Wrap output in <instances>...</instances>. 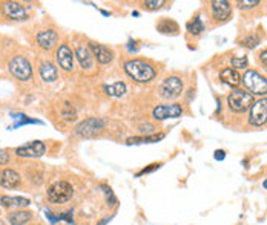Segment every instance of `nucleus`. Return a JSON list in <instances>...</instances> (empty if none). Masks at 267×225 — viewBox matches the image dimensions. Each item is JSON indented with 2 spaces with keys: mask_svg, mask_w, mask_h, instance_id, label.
Here are the masks:
<instances>
[{
  "mask_svg": "<svg viewBox=\"0 0 267 225\" xmlns=\"http://www.w3.org/2000/svg\"><path fill=\"white\" fill-rule=\"evenodd\" d=\"M31 204V201L28 198H22V196H2L0 198V206L5 208H19L23 210L25 207H28Z\"/></svg>",
  "mask_w": 267,
  "mask_h": 225,
  "instance_id": "nucleus-18",
  "label": "nucleus"
},
{
  "mask_svg": "<svg viewBox=\"0 0 267 225\" xmlns=\"http://www.w3.org/2000/svg\"><path fill=\"white\" fill-rule=\"evenodd\" d=\"M11 161V155L8 153V150L0 149V166H6Z\"/></svg>",
  "mask_w": 267,
  "mask_h": 225,
  "instance_id": "nucleus-34",
  "label": "nucleus"
},
{
  "mask_svg": "<svg viewBox=\"0 0 267 225\" xmlns=\"http://www.w3.org/2000/svg\"><path fill=\"white\" fill-rule=\"evenodd\" d=\"M103 127H104V120H102V118H95V116L86 118V120H83L82 123L77 124L76 135L82 138H92L97 135Z\"/></svg>",
  "mask_w": 267,
  "mask_h": 225,
  "instance_id": "nucleus-6",
  "label": "nucleus"
},
{
  "mask_svg": "<svg viewBox=\"0 0 267 225\" xmlns=\"http://www.w3.org/2000/svg\"><path fill=\"white\" fill-rule=\"evenodd\" d=\"M13 118H14V120H17V123L13 126V129H17V127L25 126V124H41V121H39V120H31V118H28L26 115H22V113H17Z\"/></svg>",
  "mask_w": 267,
  "mask_h": 225,
  "instance_id": "nucleus-26",
  "label": "nucleus"
},
{
  "mask_svg": "<svg viewBox=\"0 0 267 225\" xmlns=\"http://www.w3.org/2000/svg\"><path fill=\"white\" fill-rule=\"evenodd\" d=\"M88 48L92 54V57L100 64H109L114 60V52L109 46L100 45V43H95V41H89Z\"/></svg>",
  "mask_w": 267,
  "mask_h": 225,
  "instance_id": "nucleus-13",
  "label": "nucleus"
},
{
  "mask_svg": "<svg viewBox=\"0 0 267 225\" xmlns=\"http://www.w3.org/2000/svg\"><path fill=\"white\" fill-rule=\"evenodd\" d=\"M8 69L13 74V77L17 78L19 81H28L33 77V66H31L28 58L23 56L13 57L8 64Z\"/></svg>",
  "mask_w": 267,
  "mask_h": 225,
  "instance_id": "nucleus-5",
  "label": "nucleus"
},
{
  "mask_svg": "<svg viewBox=\"0 0 267 225\" xmlns=\"http://www.w3.org/2000/svg\"><path fill=\"white\" fill-rule=\"evenodd\" d=\"M102 190H103L104 196H106V201H108V204H109V206H115V204H117V198L114 196L112 190H111V188H109L108 186H102Z\"/></svg>",
  "mask_w": 267,
  "mask_h": 225,
  "instance_id": "nucleus-32",
  "label": "nucleus"
},
{
  "mask_svg": "<svg viewBox=\"0 0 267 225\" xmlns=\"http://www.w3.org/2000/svg\"><path fill=\"white\" fill-rule=\"evenodd\" d=\"M39 72H40L41 80H43L45 83H54L57 80V77H59V71H57V68L51 61H43V63H41Z\"/></svg>",
  "mask_w": 267,
  "mask_h": 225,
  "instance_id": "nucleus-20",
  "label": "nucleus"
},
{
  "mask_svg": "<svg viewBox=\"0 0 267 225\" xmlns=\"http://www.w3.org/2000/svg\"><path fill=\"white\" fill-rule=\"evenodd\" d=\"M263 186H264V188H267V179L264 181V184H263Z\"/></svg>",
  "mask_w": 267,
  "mask_h": 225,
  "instance_id": "nucleus-40",
  "label": "nucleus"
},
{
  "mask_svg": "<svg viewBox=\"0 0 267 225\" xmlns=\"http://www.w3.org/2000/svg\"><path fill=\"white\" fill-rule=\"evenodd\" d=\"M258 43H260V37L256 36V34H249V36H246L241 41V45L246 46V48H249V49H253L258 46Z\"/></svg>",
  "mask_w": 267,
  "mask_h": 225,
  "instance_id": "nucleus-27",
  "label": "nucleus"
},
{
  "mask_svg": "<svg viewBox=\"0 0 267 225\" xmlns=\"http://www.w3.org/2000/svg\"><path fill=\"white\" fill-rule=\"evenodd\" d=\"M33 219V213L28 210H17V211H9L6 214V221L11 225H25Z\"/></svg>",
  "mask_w": 267,
  "mask_h": 225,
  "instance_id": "nucleus-19",
  "label": "nucleus"
},
{
  "mask_svg": "<svg viewBox=\"0 0 267 225\" xmlns=\"http://www.w3.org/2000/svg\"><path fill=\"white\" fill-rule=\"evenodd\" d=\"M74 56H76V58L79 60L80 66L83 69H91L94 66V60H92V54L89 51V48L83 46V45H79L76 48V51H74Z\"/></svg>",
  "mask_w": 267,
  "mask_h": 225,
  "instance_id": "nucleus-17",
  "label": "nucleus"
},
{
  "mask_svg": "<svg viewBox=\"0 0 267 225\" xmlns=\"http://www.w3.org/2000/svg\"><path fill=\"white\" fill-rule=\"evenodd\" d=\"M143 5L147 9L155 11V9H160V8H163L164 5H167V2H164V0H146Z\"/></svg>",
  "mask_w": 267,
  "mask_h": 225,
  "instance_id": "nucleus-30",
  "label": "nucleus"
},
{
  "mask_svg": "<svg viewBox=\"0 0 267 225\" xmlns=\"http://www.w3.org/2000/svg\"><path fill=\"white\" fill-rule=\"evenodd\" d=\"M253 103H255L253 95L249 94L247 91H244V89H235L227 96L229 109L232 112H237V113H243L246 111H249Z\"/></svg>",
  "mask_w": 267,
  "mask_h": 225,
  "instance_id": "nucleus-4",
  "label": "nucleus"
},
{
  "mask_svg": "<svg viewBox=\"0 0 267 225\" xmlns=\"http://www.w3.org/2000/svg\"><path fill=\"white\" fill-rule=\"evenodd\" d=\"M241 83L244 89L252 95H260V96L267 95V78L260 72L247 69L241 77Z\"/></svg>",
  "mask_w": 267,
  "mask_h": 225,
  "instance_id": "nucleus-2",
  "label": "nucleus"
},
{
  "mask_svg": "<svg viewBox=\"0 0 267 225\" xmlns=\"http://www.w3.org/2000/svg\"><path fill=\"white\" fill-rule=\"evenodd\" d=\"M210 11L217 21H226L232 14V6L226 0H213L210 2Z\"/></svg>",
  "mask_w": 267,
  "mask_h": 225,
  "instance_id": "nucleus-15",
  "label": "nucleus"
},
{
  "mask_svg": "<svg viewBox=\"0 0 267 225\" xmlns=\"http://www.w3.org/2000/svg\"><path fill=\"white\" fill-rule=\"evenodd\" d=\"M14 152L20 158H40V156L45 155L46 146L41 141H29L23 146L17 147Z\"/></svg>",
  "mask_w": 267,
  "mask_h": 225,
  "instance_id": "nucleus-11",
  "label": "nucleus"
},
{
  "mask_svg": "<svg viewBox=\"0 0 267 225\" xmlns=\"http://www.w3.org/2000/svg\"><path fill=\"white\" fill-rule=\"evenodd\" d=\"M258 57H260V61L263 63V66H264V68L267 69V49L261 51Z\"/></svg>",
  "mask_w": 267,
  "mask_h": 225,
  "instance_id": "nucleus-35",
  "label": "nucleus"
},
{
  "mask_svg": "<svg viewBox=\"0 0 267 225\" xmlns=\"http://www.w3.org/2000/svg\"><path fill=\"white\" fill-rule=\"evenodd\" d=\"M157 29L163 34H177L178 32V25L174 20H170L167 17H163L162 20L157 23Z\"/></svg>",
  "mask_w": 267,
  "mask_h": 225,
  "instance_id": "nucleus-23",
  "label": "nucleus"
},
{
  "mask_svg": "<svg viewBox=\"0 0 267 225\" xmlns=\"http://www.w3.org/2000/svg\"><path fill=\"white\" fill-rule=\"evenodd\" d=\"M213 156H215L217 161H223L224 158H226V152H224V150H217L215 155H213Z\"/></svg>",
  "mask_w": 267,
  "mask_h": 225,
  "instance_id": "nucleus-37",
  "label": "nucleus"
},
{
  "mask_svg": "<svg viewBox=\"0 0 267 225\" xmlns=\"http://www.w3.org/2000/svg\"><path fill=\"white\" fill-rule=\"evenodd\" d=\"M183 94V81L180 77H167L160 86V95L164 100H175Z\"/></svg>",
  "mask_w": 267,
  "mask_h": 225,
  "instance_id": "nucleus-7",
  "label": "nucleus"
},
{
  "mask_svg": "<svg viewBox=\"0 0 267 225\" xmlns=\"http://www.w3.org/2000/svg\"><path fill=\"white\" fill-rule=\"evenodd\" d=\"M48 201L56 206H62L72 199L74 196V188L68 181H56L54 184H51L46 191Z\"/></svg>",
  "mask_w": 267,
  "mask_h": 225,
  "instance_id": "nucleus-3",
  "label": "nucleus"
},
{
  "mask_svg": "<svg viewBox=\"0 0 267 225\" xmlns=\"http://www.w3.org/2000/svg\"><path fill=\"white\" fill-rule=\"evenodd\" d=\"M36 41H37L39 48H41L43 51H49L52 48H56L57 41H59V34L54 29H43V31L37 32Z\"/></svg>",
  "mask_w": 267,
  "mask_h": 225,
  "instance_id": "nucleus-14",
  "label": "nucleus"
},
{
  "mask_svg": "<svg viewBox=\"0 0 267 225\" xmlns=\"http://www.w3.org/2000/svg\"><path fill=\"white\" fill-rule=\"evenodd\" d=\"M230 64H232V68L235 71H238V69H244V68H247V57H235L230 60Z\"/></svg>",
  "mask_w": 267,
  "mask_h": 225,
  "instance_id": "nucleus-29",
  "label": "nucleus"
},
{
  "mask_svg": "<svg viewBox=\"0 0 267 225\" xmlns=\"http://www.w3.org/2000/svg\"><path fill=\"white\" fill-rule=\"evenodd\" d=\"M140 131L144 133V132H147V133H151L152 131H154V126L152 124H143V126H140Z\"/></svg>",
  "mask_w": 267,
  "mask_h": 225,
  "instance_id": "nucleus-36",
  "label": "nucleus"
},
{
  "mask_svg": "<svg viewBox=\"0 0 267 225\" xmlns=\"http://www.w3.org/2000/svg\"><path fill=\"white\" fill-rule=\"evenodd\" d=\"M104 92L106 95L109 96H114V98H120V96H123L126 94V84L123 81H117L114 84H109V86H104Z\"/></svg>",
  "mask_w": 267,
  "mask_h": 225,
  "instance_id": "nucleus-24",
  "label": "nucleus"
},
{
  "mask_svg": "<svg viewBox=\"0 0 267 225\" xmlns=\"http://www.w3.org/2000/svg\"><path fill=\"white\" fill-rule=\"evenodd\" d=\"M0 225H5V224H3V222H2V221H0Z\"/></svg>",
  "mask_w": 267,
  "mask_h": 225,
  "instance_id": "nucleus-41",
  "label": "nucleus"
},
{
  "mask_svg": "<svg viewBox=\"0 0 267 225\" xmlns=\"http://www.w3.org/2000/svg\"><path fill=\"white\" fill-rule=\"evenodd\" d=\"M22 184V176L14 169H3L0 171V186L3 188H17Z\"/></svg>",
  "mask_w": 267,
  "mask_h": 225,
  "instance_id": "nucleus-16",
  "label": "nucleus"
},
{
  "mask_svg": "<svg viewBox=\"0 0 267 225\" xmlns=\"http://www.w3.org/2000/svg\"><path fill=\"white\" fill-rule=\"evenodd\" d=\"M258 5H260L258 0H240V2H237V6L240 9H252Z\"/></svg>",
  "mask_w": 267,
  "mask_h": 225,
  "instance_id": "nucleus-31",
  "label": "nucleus"
},
{
  "mask_svg": "<svg viewBox=\"0 0 267 225\" xmlns=\"http://www.w3.org/2000/svg\"><path fill=\"white\" fill-rule=\"evenodd\" d=\"M111 219H112V216H111V218H104V219H102V221H100V222H99L97 225H106V224H108V222H109Z\"/></svg>",
  "mask_w": 267,
  "mask_h": 225,
  "instance_id": "nucleus-38",
  "label": "nucleus"
},
{
  "mask_svg": "<svg viewBox=\"0 0 267 225\" xmlns=\"http://www.w3.org/2000/svg\"><path fill=\"white\" fill-rule=\"evenodd\" d=\"M186 28H187V31L190 32V34L198 36V34H201L203 31H205V23H203V20L200 17H195L192 21H189Z\"/></svg>",
  "mask_w": 267,
  "mask_h": 225,
  "instance_id": "nucleus-25",
  "label": "nucleus"
},
{
  "mask_svg": "<svg viewBox=\"0 0 267 225\" xmlns=\"http://www.w3.org/2000/svg\"><path fill=\"white\" fill-rule=\"evenodd\" d=\"M62 116L65 118L66 121H74L77 118V113L69 103H65V107H63V111H62Z\"/></svg>",
  "mask_w": 267,
  "mask_h": 225,
  "instance_id": "nucleus-28",
  "label": "nucleus"
},
{
  "mask_svg": "<svg viewBox=\"0 0 267 225\" xmlns=\"http://www.w3.org/2000/svg\"><path fill=\"white\" fill-rule=\"evenodd\" d=\"M102 14H103V16H106V17L109 16V13H108V11H103V9H102Z\"/></svg>",
  "mask_w": 267,
  "mask_h": 225,
  "instance_id": "nucleus-39",
  "label": "nucleus"
},
{
  "mask_svg": "<svg viewBox=\"0 0 267 225\" xmlns=\"http://www.w3.org/2000/svg\"><path fill=\"white\" fill-rule=\"evenodd\" d=\"M163 164L162 163H154V164H151V166H149V167H144L143 170H140V171H138V173L135 175L137 178H140V176H143V175H147V173H152V171H155L157 169H160V167H162Z\"/></svg>",
  "mask_w": 267,
  "mask_h": 225,
  "instance_id": "nucleus-33",
  "label": "nucleus"
},
{
  "mask_svg": "<svg viewBox=\"0 0 267 225\" xmlns=\"http://www.w3.org/2000/svg\"><path fill=\"white\" fill-rule=\"evenodd\" d=\"M220 78L223 83H226L232 88H237V86L241 83V75L238 71H235L233 68H224L221 72H220Z\"/></svg>",
  "mask_w": 267,
  "mask_h": 225,
  "instance_id": "nucleus-21",
  "label": "nucleus"
},
{
  "mask_svg": "<svg viewBox=\"0 0 267 225\" xmlns=\"http://www.w3.org/2000/svg\"><path fill=\"white\" fill-rule=\"evenodd\" d=\"M181 115H183V107L178 103L157 106L152 111V116L158 121H164L169 120V118H180Z\"/></svg>",
  "mask_w": 267,
  "mask_h": 225,
  "instance_id": "nucleus-10",
  "label": "nucleus"
},
{
  "mask_svg": "<svg viewBox=\"0 0 267 225\" xmlns=\"http://www.w3.org/2000/svg\"><path fill=\"white\" fill-rule=\"evenodd\" d=\"M249 123L250 126H255V127L264 126L267 123V96L252 104Z\"/></svg>",
  "mask_w": 267,
  "mask_h": 225,
  "instance_id": "nucleus-8",
  "label": "nucleus"
},
{
  "mask_svg": "<svg viewBox=\"0 0 267 225\" xmlns=\"http://www.w3.org/2000/svg\"><path fill=\"white\" fill-rule=\"evenodd\" d=\"M164 138V133H154V135H143V136H131L127 138L126 144L132 146V144H152L158 143Z\"/></svg>",
  "mask_w": 267,
  "mask_h": 225,
  "instance_id": "nucleus-22",
  "label": "nucleus"
},
{
  "mask_svg": "<svg viewBox=\"0 0 267 225\" xmlns=\"http://www.w3.org/2000/svg\"><path fill=\"white\" fill-rule=\"evenodd\" d=\"M74 58H76V56H74L72 49L66 45V43H63V45H60L57 48L56 60H57V64L60 66L62 71L72 72L74 71Z\"/></svg>",
  "mask_w": 267,
  "mask_h": 225,
  "instance_id": "nucleus-12",
  "label": "nucleus"
},
{
  "mask_svg": "<svg viewBox=\"0 0 267 225\" xmlns=\"http://www.w3.org/2000/svg\"><path fill=\"white\" fill-rule=\"evenodd\" d=\"M124 72L129 75L134 81L140 83V84H146L149 81H152L157 75L152 64L142 58H132V60L124 61Z\"/></svg>",
  "mask_w": 267,
  "mask_h": 225,
  "instance_id": "nucleus-1",
  "label": "nucleus"
},
{
  "mask_svg": "<svg viewBox=\"0 0 267 225\" xmlns=\"http://www.w3.org/2000/svg\"><path fill=\"white\" fill-rule=\"evenodd\" d=\"M2 13L6 19L14 21H25L28 20V9L25 5L19 2H3L2 3Z\"/></svg>",
  "mask_w": 267,
  "mask_h": 225,
  "instance_id": "nucleus-9",
  "label": "nucleus"
}]
</instances>
